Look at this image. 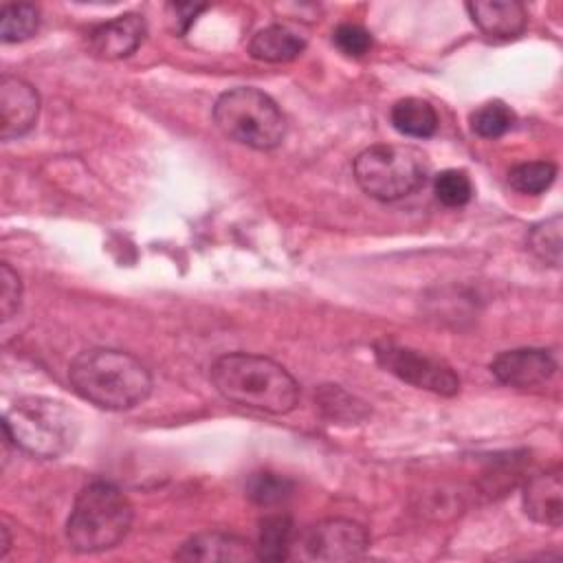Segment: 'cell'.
<instances>
[{
    "label": "cell",
    "mask_w": 563,
    "mask_h": 563,
    "mask_svg": "<svg viewBox=\"0 0 563 563\" xmlns=\"http://www.w3.org/2000/svg\"><path fill=\"white\" fill-rule=\"evenodd\" d=\"M561 216H552L539 224H534L528 233V249L545 264L559 268L561 264Z\"/></svg>",
    "instance_id": "cell-22"
},
{
    "label": "cell",
    "mask_w": 563,
    "mask_h": 563,
    "mask_svg": "<svg viewBox=\"0 0 563 563\" xmlns=\"http://www.w3.org/2000/svg\"><path fill=\"white\" fill-rule=\"evenodd\" d=\"M515 125V112L499 99L479 106L471 114V130L482 139H499Z\"/></svg>",
    "instance_id": "cell-23"
},
{
    "label": "cell",
    "mask_w": 563,
    "mask_h": 563,
    "mask_svg": "<svg viewBox=\"0 0 563 563\" xmlns=\"http://www.w3.org/2000/svg\"><path fill=\"white\" fill-rule=\"evenodd\" d=\"M20 297H22V282L18 273L7 262H2L0 264V312L4 321L11 319L13 312H18Z\"/></svg>",
    "instance_id": "cell-26"
},
{
    "label": "cell",
    "mask_w": 563,
    "mask_h": 563,
    "mask_svg": "<svg viewBox=\"0 0 563 563\" xmlns=\"http://www.w3.org/2000/svg\"><path fill=\"white\" fill-rule=\"evenodd\" d=\"M178 561H196V563H213V561H229V563H242L257 559L255 545H251L246 539L229 532H200L187 539L178 552L174 554Z\"/></svg>",
    "instance_id": "cell-12"
},
{
    "label": "cell",
    "mask_w": 563,
    "mask_h": 563,
    "mask_svg": "<svg viewBox=\"0 0 563 563\" xmlns=\"http://www.w3.org/2000/svg\"><path fill=\"white\" fill-rule=\"evenodd\" d=\"M556 372L554 356L543 347H517L497 354L490 374L506 387L530 389L545 385Z\"/></svg>",
    "instance_id": "cell-9"
},
{
    "label": "cell",
    "mask_w": 563,
    "mask_h": 563,
    "mask_svg": "<svg viewBox=\"0 0 563 563\" xmlns=\"http://www.w3.org/2000/svg\"><path fill=\"white\" fill-rule=\"evenodd\" d=\"M389 119H391V125L400 134L411 136V139H429V136H433L435 130H438V123H440L435 108L429 101L420 99V97L398 99L391 106Z\"/></svg>",
    "instance_id": "cell-16"
},
{
    "label": "cell",
    "mask_w": 563,
    "mask_h": 563,
    "mask_svg": "<svg viewBox=\"0 0 563 563\" xmlns=\"http://www.w3.org/2000/svg\"><path fill=\"white\" fill-rule=\"evenodd\" d=\"M352 169L356 185L369 198L394 202L424 187L429 161L424 152L413 145L378 143L363 150L354 158Z\"/></svg>",
    "instance_id": "cell-6"
},
{
    "label": "cell",
    "mask_w": 563,
    "mask_h": 563,
    "mask_svg": "<svg viewBox=\"0 0 563 563\" xmlns=\"http://www.w3.org/2000/svg\"><path fill=\"white\" fill-rule=\"evenodd\" d=\"M132 519L134 510L123 490L97 479L77 493L66 521V539L77 552H103L128 534Z\"/></svg>",
    "instance_id": "cell-4"
},
{
    "label": "cell",
    "mask_w": 563,
    "mask_h": 563,
    "mask_svg": "<svg viewBox=\"0 0 563 563\" xmlns=\"http://www.w3.org/2000/svg\"><path fill=\"white\" fill-rule=\"evenodd\" d=\"M147 24L139 13H123L95 26L88 33V48L101 59H121L132 55L145 40Z\"/></svg>",
    "instance_id": "cell-11"
},
{
    "label": "cell",
    "mask_w": 563,
    "mask_h": 563,
    "mask_svg": "<svg viewBox=\"0 0 563 563\" xmlns=\"http://www.w3.org/2000/svg\"><path fill=\"white\" fill-rule=\"evenodd\" d=\"M523 510L537 523L550 528H559L563 523V479L559 468L532 475L526 482Z\"/></svg>",
    "instance_id": "cell-14"
},
{
    "label": "cell",
    "mask_w": 563,
    "mask_h": 563,
    "mask_svg": "<svg viewBox=\"0 0 563 563\" xmlns=\"http://www.w3.org/2000/svg\"><path fill=\"white\" fill-rule=\"evenodd\" d=\"M0 534H2V548H0V559L7 556L9 548H11V539H9V530L7 528H0Z\"/></svg>",
    "instance_id": "cell-28"
},
{
    "label": "cell",
    "mask_w": 563,
    "mask_h": 563,
    "mask_svg": "<svg viewBox=\"0 0 563 563\" xmlns=\"http://www.w3.org/2000/svg\"><path fill=\"white\" fill-rule=\"evenodd\" d=\"M4 435L24 453L55 460L68 453L79 438V418L62 400L24 396L4 416Z\"/></svg>",
    "instance_id": "cell-3"
},
{
    "label": "cell",
    "mask_w": 563,
    "mask_h": 563,
    "mask_svg": "<svg viewBox=\"0 0 563 563\" xmlns=\"http://www.w3.org/2000/svg\"><path fill=\"white\" fill-rule=\"evenodd\" d=\"M295 526L284 512L266 515L260 519L255 554L262 561H286L292 554Z\"/></svg>",
    "instance_id": "cell-17"
},
{
    "label": "cell",
    "mask_w": 563,
    "mask_h": 563,
    "mask_svg": "<svg viewBox=\"0 0 563 563\" xmlns=\"http://www.w3.org/2000/svg\"><path fill=\"white\" fill-rule=\"evenodd\" d=\"M556 178V165L550 161L519 163L508 172V185L519 194H543Z\"/></svg>",
    "instance_id": "cell-20"
},
{
    "label": "cell",
    "mask_w": 563,
    "mask_h": 563,
    "mask_svg": "<svg viewBox=\"0 0 563 563\" xmlns=\"http://www.w3.org/2000/svg\"><path fill=\"white\" fill-rule=\"evenodd\" d=\"M213 121L227 139L253 150H273L286 136V119L279 106L251 86L222 92L213 103Z\"/></svg>",
    "instance_id": "cell-5"
},
{
    "label": "cell",
    "mask_w": 563,
    "mask_h": 563,
    "mask_svg": "<svg viewBox=\"0 0 563 563\" xmlns=\"http://www.w3.org/2000/svg\"><path fill=\"white\" fill-rule=\"evenodd\" d=\"M209 378L222 398L271 416L292 411L299 400V385L288 369L260 354H222L213 361Z\"/></svg>",
    "instance_id": "cell-1"
},
{
    "label": "cell",
    "mask_w": 563,
    "mask_h": 563,
    "mask_svg": "<svg viewBox=\"0 0 563 563\" xmlns=\"http://www.w3.org/2000/svg\"><path fill=\"white\" fill-rule=\"evenodd\" d=\"M40 95L37 90L13 75L0 79V136L11 141L24 136L37 121Z\"/></svg>",
    "instance_id": "cell-10"
},
{
    "label": "cell",
    "mask_w": 563,
    "mask_h": 563,
    "mask_svg": "<svg viewBox=\"0 0 563 563\" xmlns=\"http://www.w3.org/2000/svg\"><path fill=\"white\" fill-rule=\"evenodd\" d=\"M205 9H207V4H187V2H172V4H167L174 31L178 35L187 33L189 26L194 24V20L198 18V13H202Z\"/></svg>",
    "instance_id": "cell-27"
},
{
    "label": "cell",
    "mask_w": 563,
    "mask_h": 563,
    "mask_svg": "<svg viewBox=\"0 0 563 563\" xmlns=\"http://www.w3.org/2000/svg\"><path fill=\"white\" fill-rule=\"evenodd\" d=\"M40 26V9L31 2H7L0 13V37L4 44L24 42Z\"/></svg>",
    "instance_id": "cell-18"
},
{
    "label": "cell",
    "mask_w": 563,
    "mask_h": 563,
    "mask_svg": "<svg viewBox=\"0 0 563 563\" xmlns=\"http://www.w3.org/2000/svg\"><path fill=\"white\" fill-rule=\"evenodd\" d=\"M295 484L288 477H282L277 473H253L246 482V497L264 508H273L284 504L292 495Z\"/></svg>",
    "instance_id": "cell-21"
},
{
    "label": "cell",
    "mask_w": 563,
    "mask_h": 563,
    "mask_svg": "<svg viewBox=\"0 0 563 563\" xmlns=\"http://www.w3.org/2000/svg\"><path fill=\"white\" fill-rule=\"evenodd\" d=\"M314 398L323 416L334 422H358L367 416V407L339 385H321Z\"/></svg>",
    "instance_id": "cell-19"
},
{
    "label": "cell",
    "mask_w": 563,
    "mask_h": 563,
    "mask_svg": "<svg viewBox=\"0 0 563 563\" xmlns=\"http://www.w3.org/2000/svg\"><path fill=\"white\" fill-rule=\"evenodd\" d=\"M466 11L490 40H515L528 24V11L517 0H475L466 4Z\"/></svg>",
    "instance_id": "cell-13"
},
{
    "label": "cell",
    "mask_w": 563,
    "mask_h": 563,
    "mask_svg": "<svg viewBox=\"0 0 563 563\" xmlns=\"http://www.w3.org/2000/svg\"><path fill=\"white\" fill-rule=\"evenodd\" d=\"M334 46L347 57H363L372 48V33L361 24L343 22L332 33Z\"/></svg>",
    "instance_id": "cell-25"
},
{
    "label": "cell",
    "mask_w": 563,
    "mask_h": 563,
    "mask_svg": "<svg viewBox=\"0 0 563 563\" xmlns=\"http://www.w3.org/2000/svg\"><path fill=\"white\" fill-rule=\"evenodd\" d=\"M369 548L367 530L352 519H323L295 534L292 554L303 561H354ZM290 554V556H292Z\"/></svg>",
    "instance_id": "cell-7"
},
{
    "label": "cell",
    "mask_w": 563,
    "mask_h": 563,
    "mask_svg": "<svg viewBox=\"0 0 563 563\" xmlns=\"http://www.w3.org/2000/svg\"><path fill=\"white\" fill-rule=\"evenodd\" d=\"M433 191L444 207H464L473 198V183L462 169H444L435 174Z\"/></svg>",
    "instance_id": "cell-24"
},
{
    "label": "cell",
    "mask_w": 563,
    "mask_h": 563,
    "mask_svg": "<svg viewBox=\"0 0 563 563\" xmlns=\"http://www.w3.org/2000/svg\"><path fill=\"white\" fill-rule=\"evenodd\" d=\"M73 391L106 411H125L141 405L152 389L147 367L132 354L112 347L79 352L68 367Z\"/></svg>",
    "instance_id": "cell-2"
},
{
    "label": "cell",
    "mask_w": 563,
    "mask_h": 563,
    "mask_svg": "<svg viewBox=\"0 0 563 563\" xmlns=\"http://www.w3.org/2000/svg\"><path fill=\"white\" fill-rule=\"evenodd\" d=\"M306 48V40L284 26V24H271L253 35L249 42V53L253 59L271 62V64H284L297 59Z\"/></svg>",
    "instance_id": "cell-15"
},
{
    "label": "cell",
    "mask_w": 563,
    "mask_h": 563,
    "mask_svg": "<svg viewBox=\"0 0 563 563\" xmlns=\"http://www.w3.org/2000/svg\"><path fill=\"white\" fill-rule=\"evenodd\" d=\"M374 352L383 369L409 385L435 391L440 396H455L460 391V378L453 367L435 356L396 345L391 341L378 343Z\"/></svg>",
    "instance_id": "cell-8"
}]
</instances>
